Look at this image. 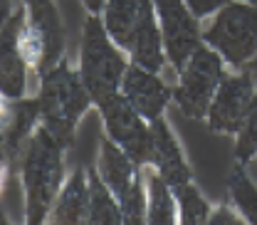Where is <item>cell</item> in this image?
Instances as JSON below:
<instances>
[{
	"label": "cell",
	"instance_id": "cell-1",
	"mask_svg": "<svg viewBox=\"0 0 257 225\" xmlns=\"http://www.w3.org/2000/svg\"><path fill=\"white\" fill-rule=\"evenodd\" d=\"M67 146L42 124L32 134L28 149L20 159V178L25 191V223H47L50 210L67 181Z\"/></svg>",
	"mask_w": 257,
	"mask_h": 225
},
{
	"label": "cell",
	"instance_id": "cell-2",
	"mask_svg": "<svg viewBox=\"0 0 257 225\" xmlns=\"http://www.w3.org/2000/svg\"><path fill=\"white\" fill-rule=\"evenodd\" d=\"M101 20L134 64L149 67L154 72L166 67L168 60L154 0H106Z\"/></svg>",
	"mask_w": 257,
	"mask_h": 225
},
{
	"label": "cell",
	"instance_id": "cell-3",
	"mask_svg": "<svg viewBox=\"0 0 257 225\" xmlns=\"http://www.w3.org/2000/svg\"><path fill=\"white\" fill-rule=\"evenodd\" d=\"M40 111H42V127L50 129L60 141L67 146L74 144V134L87 114V109L94 104L89 89L82 82L79 69L69 67L67 60H60L57 64L40 72Z\"/></svg>",
	"mask_w": 257,
	"mask_h": 225
},
{
	"label": "cell",
	"instance_id": "cell-4",
	"mask_svg": "<svg viewBox=\"0 0 257 225\" xmlns=\"http://www.w3.org/2000/svg\"><path fill=\"white\" fill-rule=\"evenodd\" d=\"M128 64H131V57L114 42L101 15L89 13L82 28L79 74L94 99V106L111 94L121 92V82L126 77Z\"/></svg>",
	"mask_w": 257,
	"mask_h": 225
},
{
	"label": "cell",
	"instance_id": "cell-5",
	"mask_svg": "<svg viewBox=\"0 0 257 225\" xmlns=\"http://www.w3.org/2000/svg\"><path fill=\"white\" fill-rule=\"evenodd\" d=\"M203 42L220 52L227 67L245 69L257 55V3H225L213 18H208Z\"/></svg>",
	"mask_w": 257,
	"mask_h": 225
},
{
	"label": "cell",
	"instance_id": "cell-6",
	"mask_svg": "<svg viewBox=\"0 0 257 225\" xmlns=\"http://www.w3.org/2000/svg\"><path fill=\"white\" fill-rule=\"evenodd\" d=\"M96 171L104 178V183L111 188V193L116 195V200L124 210V223H146V173H144V166L136 163L106 134L99 141Z\"/></svg>",
	"mask_w": 257,
	"mask_h": 225
},
{
	"label": "cell",
	"instance_id": "cell-7",
	"mask_svg": "<svg viewBox=\"0 0 257 225\" xmlns=\"http://www.w3.org/2000/svg\"><path fill=\"white\" fill-rule=\"evenodd\" d=\"M225 67L227 62L223 60V55L205 42L188 57V62L178 69V84L173 89V101L183 117L188 119L208 117L213 96L227 74Z\"/></svg>",
	"mask_w": 257,
	"mask_h": 225
},
{
	"label": "cell",
	"instance_id": "cell-8",
	"mask_svg": "<svg viewBox=\"0 0 257 225\" xmlns=\"http://www.w3.org/2000/svg\"><path fill=\"white\" fill-rule=\"evenodd\" d=\"M28 23L23 30V50L32 69L45 72L64 60V30L55 0H23Z\"/></svg>",
	"mask_w": 257,
	"mask_h": 225
},
{
	"label": "cell",
	"instance_id": "cell-9",
	"mask_svg": "<svg viewBox=\"0 0 257 225\" xmlns=\"http://www.w3.org/2000/svg\"><path fill=\"white\" fill-rule=\"evenodd\" d=\"M101 122H104V134L126 151L131 159L141 166H149L154 156V136H151V122L141 117L131 101L121 92L111 94L96 104Z\"/></svg>",
	"mask_w": 257,
	"mask_h": 225
},
{
	"label": "cell",
	"instance_id": "cell-10",
	"mask_svg": "<svg viewBox=\"0 0 257 225\" xmlns=\"http://www.w3.org/2000/svg\"><path fill=\"white\" fill-rule=\"evenodd\" d=\"M154 5H156V15H159L166 60L178 72L188 62L193 52L203 45L200 20L193 15L186 0H154Z\"/></svg>",
	"mask_w": 257,
	"mask_h": 225
},
{
	"label": "cell",
	"instance_id": "cell-11",
	"mask_svg": "<svg viewBox=\"0 0 257 225\" xmlns=\"http://www.w3.org/2000/svg\"><path fill=\"white\" fill-rule=\"evenodd\" d=\"M255 79L247 69H235L232 74H225L218 92L213 96V104L208 109V129L213 134H230L237 136V131L245 124V117L250 111V104L255 99Z\"/></svg>",
	"mask_w": 257,
	"mask_h": 225
},
{
	"label": "cell",
	"instance_id": "cell-12",
	"mask_svg": "<svg viewBox=\"0 0 257 225\" xmlns=\"http://www.w3.org/2000/svg\"><path fill=\"white\" fill-rule=\"evenodd\" d=\"M28 23L25 5L10 13L0 32V92L3 99H23L28 92L30 62L23 50V30Z\"/></svg>",
	"mask_w": 257,
	"mask_h": 225
},
{
	"label": "cell",
	"instance_id": "cell-13",
	"mask_svg": "<svg viewBox=\"0 0 257 225\" xmlns=\"http://www.w3.org/2000/svg\"><path fill=\"white\" fill-rule=\"evenodd\" d=\"M42 122L37 96L23 99H5V117H3V159L5 168H20L23 151L28 149L32 134Z\"/></svg>",
	"mask_w": 257,
	"mask_h": 225
},
{
	"label": "cell",
	"instance_id": "cell-14",
	"mask_svg": "<svg viewBox=\"0 0 257 225\" xmlns=\"http://www.w3.org/2000/svg\"><path fill=\"white\" fill-rule=\"evenodd\" d=\"M121 94L131 101V106L141 117L154 122L166 114V106L173 99V89L161 79V72L131 62L126 69V77L121 82Z\"/></svg>",
	"mask_w": 257,
	"mask_h": 225
},
{
	"label": "cell",
	"instance_id": "cell-15",
	"mask_svg": "<svg viewBox=\"0 0 257 225\" xmlns=\"http://www.w3.org/2000/svg\"><path fill=\"white\" fill-rule=\"evenodd\" d=\"M151 136H154V156L151 166H156L161 176L171 183V188L178 193L181 188L193 183V171L186 161V154L176 139V134L171 131L166 117H159L151 122Z\"/></svg>",
	"mask_w": 257,
	"mask_h": 225
},
{
	"label": "cell",
	"instance_id": "cell-16",
	"mask_svg": "<svg viewBox=\"0 0 257 225\" xmlns=\"http://www.w3.org/2000/svg\"><path fill=\"white\" fill-rule=\"evenodd\" d=\"M87 213H89V171L74 168L62 191L57 195L47 223L52 225H87Z\"/></svg>",
	"mask_w": 257,
	"mask_h": 225
},
{
	"label": "cell",
	"instance_id": "cell-17",
	"mask_svg": "<svg viewBox=\"0 0 257 225\" xmlns=\"http://www.w3.org/2000/svg\"><path fill=\"white\" fill-rule=\"evenodd\" d=\"M146 173V225L178 223V198L171 183L156 171V166H144Z\"/></svg>",
	"mask_w": 257,
	"mask_h": 225
},
{
	"label": "cell",
	"instance_id": "cell-18",
	"mask_svg": "<svg viewBox=\"0 0 257 225\" xmlns=\"http://www.w3.org/2000/svg\"><path fill=\"white\" fill-rule=\"evenodd\" d=\"M89 171V213H87V225H104V223H124V210L116 200V195L111 188L104 183V178L99 176V171Z\"/></svg>",
	"mask_w": 257,
	"mask_h": 225
},
{
	"label": "cell",
	"instance_id": "cell-19",
	"mask_svg": "<svg viewBox=\"0 0 257 225\" xmlns=\"http://www.w3.org/2000/svg\"><path fill=\"white\" fill-rule=\"evenodd\" d=\"M227 191H230V200L235 210L242 215V220L257 225V186L245 163L235 161L227 176Z\"/></svg>",
	"mask_w": 257,
	"mask_h": 225
},
{
	"label": "cell",
	"instance_id": "cell-20",
	"mask_svg": "<svg viewBox=\"0 0 257 225\" xmlns=\"http://www.w3.org/2000/svg\"><path fill=\"white\" fill-rule=\"evenodd\" d=\"M178 198V223L183 225H203L210 223L213 205L205 200V195L198 191V186L191 183L176 193Z\"/></svg>",
	"mask_w": 257,
	"mask_h": 225
},
{
	"label": "cell",
	"instance_id": "cell-21",
	"mask_svg": "<svg viewBox=\"0 0 257 225\" xmlns=\"http://www.w3.org/2000/svg\"><path fill=\"white\" fill-rule=\"evenodd\" d=\"M257 156V94L250 104V111L245 117V124L237 131V146H235V161L250 163Z\"/></svg>",
	"mask_w": 257,
	"mask_h": 225
},
{
	"label": "cell",
	"instance_id": "cell-22",
	"mask_svg": "<svg viewBox=\"0 0 257 225\" xmlns=\"http://www.w3.org/2000/svg\"><path fill=\"white\" fill-rule=\"evenodd\" d=\"M225 3H230V0H186V5L193 10V15H195L198 20H208V18H213Z\"/></svg>",
	"mask_w": 257,
	"mask_h": 225
},
{
	"label": "cell",
	"instance_id": "cell-23",
	"mask_svg": "<svg viewBox=\"0 0 257 225\" xmlns=\"http://www.w3.org/2000/svg\"><path fill=\"white\" fill-rule=\"evenodd\" d=\"M242 215L235 210V205H223L220 210H215L210 215V223H240Z\"/></svg>",
	"mask_w": 257,
	"mask_h": 225
},
{
	"label": "cell",
	"instance_id": "cell-24",
	"mask_svg": "<svg viewBox=\"0 0 257 225\" xmlns=\"http://www.w3.org/2000/svg\"><path fill=\"white\" fill-rule=\"evenodd\" d=\"M82 5L87 8V13H94V15H101L106 0H82Z\"/></svg>",
	"mask_w": 257,
	"mask_h": 225
},
{
	"label": "cell",
	"instance_id": "cell-25",
	"mask_svg": "<svg viewBox=\"0 0 257 225\" xmlns=\"http://www.w3.org/2000/svg\"><path fill=\"white\" fill-rule=\"evenodd\" d=\"M245 69H247V72H250V74H252V79H255V82H257V55H255V60H252V62L247 64V67H245Z\"/></svg>",
	"mask_w": 257,
	"mask_h": 225
},
{
	"label": "cell",
	"instance_id": "cell-26",
	"mask_svg": "<svg viewBox=\"0 0 257 225\" xmlns=\"http://www.w3.org/2000/svg\"><path fill=\"white\" fill-rule=\"evenodd\" d=\"M245 166H257V156H255L252 161H250V163H245Z\"/></svg>",
	"mask_w": 257,
	"mask_h": 225
},
{
	"label": "cell",
	"instance_id": "cell-27",
	"mask_svg": "<svg viewBox=\"0 0 257 225\" xmlns=\"http://www.w3.org/2000/svg\"><path fill=\"white\" fill-rule=\"evenodd\" d=\"M245 3H257V0H245Z\"/></svg>",
	"mask_w": 257,
	"mask_h": 225
}]
</instances>
